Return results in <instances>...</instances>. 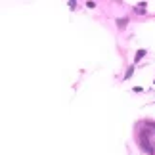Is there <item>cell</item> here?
<instances>
[{
    "label": "cell",
    "instance_id": "obj_1",
    "mask_svg": "<svg viewBox=\"0 0 155 155\" xmlns=\"http://www.w3.org/2000/svg\"><path fill=\"white\" fill-rule=\"evenodd\" d=\"M144 56H146V52H144V50H138V54H136V59H142Z\"/></svg>",
    "mask_w": 155,
    "mask_h": 155
},
{
    "label": "cell",
    "instance_id": "obj_2",
    "mask_svg": "<svg viewBox=\"0 0 155 155\" xmlns=\"http://www.w3.org/2000/svg\"><path fill=\"white\" fill-rule=\"evenodd\" d=\"M136 12H138V14H144V4H140L138 8H136Z\"/></svg>",
    "mask_w": 155,
    "mask_h": 155
}]
</instances>
